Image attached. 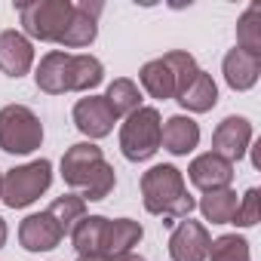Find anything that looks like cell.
Here are the masks:
<instances>
[{
    "label": "cell",
    "instance_id": "4fadbf2b",
    "mask_svg": "<svg viewBox=\"0 0 261 261\" xmlns=\"http://www.w3.org/2000/svg\"><path fill=\"white\" fill-rule=\"evenodd\" d=\"M98 13H101V4H89V0L74 4V19L65 28L59 46H65V49H83V46L95 43V37H98Z\"/></svg>",
    "mask_w": 261,
    "mask_h": 261
},
{
    "label": "cell",
    "instance_id": "83f0119b",
    "mask_svg": "<svg viewBox=\"0 0 261 261\" xmlns=\"http://www.w3.org/2000/svg\"><path fill=\"white\" fill-rule=\"evenodd\" d=\"M230 224H237V227H255V224H258V188H249V191L240 197Z\"/></svg>",
    "mask_w": 261,
    "mask_h": 261
},
{
    "label": "cell",
    "instance_id": "4316f807",
    "mask_svg": "<svg viewBox=\"0 0 261 261\" xmlns=\"http://www.w3.org/2000/svg\"><path fill=\"white\" fill-rule=\"evenodd\" d=\"M169 65H172V71H175V98L188 89V83L197 77V71H200V65H197V59L191 56V53H185V49H169L166 56H163Z\"/></svg>",
    "mask_w": 261,
    "mask_h": 261
},
{
    "label": "cell",
    "instance_id": "ffe728a7",
    "mask_svg": "<svg viewBox=\"0 0 261 261\" xmlns=\"http://www.w3.org/2000/svg\"><path fill=\"white\" fill-rule=\"evenodd\" d=\"M145 237V227L133 218H114L108 221V240H105V258L114 261L126 252H133V246H139Z\"/></svg>",
    "mask_w": 261,
    "mask_h": 261
},
{
    "label": "cell",
    "instance_id": "7402d4cb",
    "mask_svg": "<svg viewBox=\"0 0 261 261\" xmlns=\"http://www.w3.org/2000/svg\"><path fill=\"white\" fill-rule=\"evenodd\" d=\"M105 101L108 108L114 111V117H129L133 111L142 108V89L136 80H129V77H117L108 83V92H105Z\"/></svg>",
    "mask_w": 261,
    "mask_h": 261
},
{
    "label": "cell",
    "instance_id": "484cf974",
    "mask_svg": "<svg viewBox=\"0 0 261 261\" xmlns=\"http://www.w3.org/2000/svg\"><path fill=\"white\" fill-rule=\"evenodd\" d=\"M206 261H252L249 240H246V237H240V233L215 237V240H212V246H209Z\"/></svg>",
    "mask_w": 261,
    "mask_h": 261
},
{
    "label": "cell",
    "instance_id": "cb8c5ba5",
    "mask_svg": "<svg viewBox=\"0 0 261 261\" xmlns=\"http://www.w3.org/2000/svg\"><path fill=\"white\" fill-rule=\"evenodd\" d=\"M237 49L261 59V4H249L237 19Z\"/></svg>",
    "mask_w": 261,
    "mask_h": 261
},
{
    "label": "cell",
    "instance_id": "8992f818",
    "mask_svg": "<svg viewBox=\"0 0 261 261\" xmlns=\"http://www.w3.org/2000/svg\"><path fill=\"white\" fill-rule=\"evenodd\" d=\"M53 185V163L49 160H31L25 166H16L4 175V185H0V200H4L10 209H25L34 200H40Z\"/></svg>",
    "mask_w": 261,
    "mask_h": 261
},
{
    "label": "cell",
    "instance_id": "7c38bea8",
    "mask_svg": "<svg viewBox=\"0 0 261 261\" xmlns=\"http://www.w3.org/2000/svg\"><path fill=\"white\" fill-rule=\"evenodd\" d=\"M62 240L65 233L49 212H34L19 224V243L28 252H53Z\"/></svg>",
    "mask_w": 261,
    "mask_h": 261
},
{
    "label": "cell",
    "instance_id": "3957f363",
    "mask_svg": "<svg viewBox=\"0 0 261 261\" xmlns=\"http://www.w3.org/2000/svg\"><path fill=\"white\" fill-rule=\"evenodd\" d=\"M160 136H163V117L157 108L142 105L129 117H123L120 126V151L129 163H145L160 151Z\"/></svg>",
    "mask_w": 261,
    "mask_h": 261
},
{
    "label": "cell",
    "instance_id": "5bb4252c",
    "mask_svg": "<svg viewBox=\"0 0 261 261\" xmlns=\"http://www.w3.org/2000/svg\"><path fill=\"white\" fill-rule=\"evenodd\" d=\"M160 145H163L172 157H188V154L200 145V126H197V120H191V117H185V114H175V117L163 120Z\"/></svg>",
    "mask_w": 261,
    "mask_h": 261
},
{
    "label": "cell",
    "instance_id": "52a82bcc",
    "mask_svg": "<svg viewBox=\"0 0 261 261\" xmlns=\"http://www.w3.org/2000/svg\"><path fill=\"white\" fill-rule=\"evenodd\" d=\"M252 148V123L240 114H230L224 117L218 126H215V133H212V154L224 157L227 163H237L249 154Z\"/></svg>",
    "mask_w": 261,
    "mask_h": 261
},
{
    "label": "cell",
    "instance_id": "d6986e66",
    "mask_svg": "<svg viewBox=\"0 0 261 261\" xmlns=\"http://www.w3.org/2000/svg\"><path fill=\"white\" fill-rule=\"evenodd\" d=\"M68 56L71 53H65V49H53L40 59V65L34 71V83H37L40 92H46V95H65L68 92V86H65Z\"/></svg>",
    "mask_w": 261,
    "mask_h": 261
},
{
    "label": "cell",
    "instance_id": "603a6c76",
    "mask_svg": "<svg viewBox=\"0 0 261 261\" xmlns=\"http://www.w3.org/2000/svg\"><path fill=\"white\" fill-rule=\"evenodd\" d=\"M237 203H240V197H237L233 188H218V191L203 194V200L197 206H200V212H203L206 221H212V224H230L233 212H237Z\"/></svg>",
    "mask_w": 261,
    "mask_h": 261
},
{
    "label": "cell",
    "instance_id": "d4e9b609",
    "mask_svg": "<svg viewBox=\"0 0 261 261\" xmlns=\"http://www.w3.org/2000/svg\"><path fill=\"white\" fill-rule=\"evenodd\" d=\"M46 212L56 218V224L62 227V233H71V227L86 215V200L80 194H62V197H56L49 203Z\"/></svg>",
    "mask_w": 261,
    "mask_h": 261
},
{
    "label": "cell",
    "instance_id": "9c48e42d",
    "mask_svg": "<svg viewBox=\"0 0 261 261\" xmlns=\"http://www.w3.org/2000/svg\"><path fill=\"white\" fill-rule=\"evenodd\" d=\"M71 117H74V126L80 129V133H83L89 142H98V139L111 136V133H114V123H117V117H114V111L108 108L105 95L77 98Z\"/></svg>",
    "mask_w": 261,
    "mask_h": 261
},
{
    "label": "cell",
    "instance_id": "5b68a950",
    "mask_svg": "<svg viewBox=\"0 0 261 261\" xmlns=\"http://www.w3.org/2000/svg\"><path fill=\"white\" fill-rule=\"evenodd\" d=\"M43 145V123L28 105L0 108V151L7 154H34Z\"/></svg>",
    "mask_w": 261,
    "mask_h": 261
},
{
    "label": "cell",
    "instance_id": "7a4b0ae2",
    "mask_svg": "<svg viewBox=\"0 0 261 261\" xmlns=\"http://www.w3.org/2000/svg\"><path fill=\"white\" fill-rule=\"evenodd\" d=\"M142 203L151 215H166V218H191L197 209V200L188 194L181 169L172 163L151 166L142 175Z\"/></svg>",
    "mask_w": 261,
    "mask_h": 261
},
{
    "label": "cell",
    "instance_id": "ac0fdd59",
    "mask_svg": "<svg viewBox=\"0 0 261 261\" xmlns=\"http://www.w3.org/2000/svg\"><path fill=\"white\" fill-rule=\"evenodd\" d=\"M139 83H142V89H145L151 98H157V101L175 98V71H172V65H169L163 56L142 65Z\"/></svg>",
    "mask_w": 261,
    "mask_h": 261
},
{
    "label": "cell",
    "instance_id": "1f68e13d",
    "mask_svg": "<svg viewBox=\"0 0 261 261\" xmlns=\"http://www.w3.org/2000/svg\"><path fill=\"white\" fill-rule=\"evenodd\" d=\"M0 185H4V172H0Z\"/></svg>",
    "mask_w": 261,
    "mask_h": 261
},
{
    "label": "cell",
    "instance_id": "277c9868",
    "mask_svg": "<svg viewBox=\"0 0 261 261\" xmlns=\"http://www.w3.org/2000/svg\"><path fill=\"white\" fill-rule=\"evenodd\" d=\"M19 19L28 40L59 43L74 19V4L71 0H31V4H19Z\"/></svg>",
    "mask_w": 261,
    "mask_h": 261
},
{
    "label": "cell",
    "instance_id": "6da1fadb",
    "mask_svg": "<svg viewBox=\"0 0 261 261\" xmlns=\"http://www.w3.org/2000/svg\"><path fill=\"white\" fill-rule=\"evenodd\" d=\"M62 178L86 203L105 200L114 191V185H117V172L105 160V154H101V148L95 142H77V145H71L65 151V157H62Z\"/></svg>",
    "mask_w": 261,
    "mask_h": 261
},
{
    "label": "cell",
    "instance_id": "30bf717a",
    "mask_svg": "<svg viewBox=\"0 0 261 261\" xmlns=\"http://www.w3.org/2000/svg\"><path fill=\"white\" fill-rule=\"evenodd\" d=\"M31 68H34V43L16 28L0 31V71H4L7 77L19 80Z\"/></svg>",
    "mask_w": 261,
    "mask_h": 261
},
{
    "label": "cell",
    "instance_id": "4dcf8cb0",
    "mask_svg": "<svg viewBox=\"0 0 261 261\" xmlns=\"http://www.w3.org/2000/svg\"><path fill=\"white\" fill-rule=\"evenodd\" d=\"M77 261H108V258H101V255H77Z\"/></svg>",
    "mask_w": 261,
    "mask_h": 261
},
{
    "label": "cell",
    "instance_id": "e0dca14e",
    "mask_svg": "<svg viewBox=\"0 0 261 261\" xmlns=\"http://www.w3.org/2000/svg\"><path fill=\"white\" fill-rule=\"evenodd\" d=\"M108 221L105 215H83L71 227V243L77 255H101L105 258V240H108Z\"/></svg>",
    "mask_w": 261,
    "mask_h": 261
},
{
    "label": "cell",
    "instance_id": "f1b7e54d",
    "mask_svg": "<svg viewBox=\"0 0 261 261\" xmlns=\"http://www.w3.org/2000/svg\"><path fill=\"white\" fill-rule=\"evenodd\" d=\"M7 237H10V227H7V221H4V218H0V249L7 246Z\"/></svg>",
    "mask_w": 261,
    "mask_h": 261
},
{
    "label": "cell",
    "instance_id": "44dd1931",
    "mask_svg": "<svg viewBox=\"0 0 261 261\" xmlns=\"http://www.w3.org/2000/svg\"><path fill=\"white\" fill-rule=\"evenodd\" d=\"M185 111H191V114H206V111H212L215 105H218V86H215V80H212V74H206L203 68L197 71V77L188 83V89L175 98Z\"/></svg>",
    "mask_w": 261,
    "mask_h": 261
},
{
    "label": "cell",
    "instance_id": "8fae6325",
    "mask_svg": "<svg viewBox=\"0 0 261 261\" xmlns=\"http://www.w3.org/2000/svg\"><path fill=\"white\" fill-rule=\"evenodd\" d=\"M188 178H191V185L200 188L203 194L218 191V188H230V181H233V163H227L224 157L206 151V154H200V157L191 160Z\"/></svg>",
    "mask_w": 261,
    "mask_h": 261
},
{
    "label": "cell",
    "instance_id": "ba28073f",
    "mask_svg": "<svg viewBox=\"0 0 261 261\" xmlns=\"http://www.w3.org/2000/svg\"><path fill=\"white\" fill-rule=\"evenodd\" d=\"M212 246V233L206 230L203 221L181 218L175 230L169 233V258L172 261H206Z\"/></svg>",
    "mask_w": 261,
    "mask_h": 261
},
{
    "label": "cell",
    "instance_id": "2e32d148",
    "mask_svg": "<svg viewBox=\"0 0 261 261\" xmlns=\"http://www.w3.org/2000/svg\"><path fill=\"white\" fill-rule=\"evenodd\" d=\"M101 80H105V65L95 56H89V53L68 56V71H65L68 92H92Z\"/></svg>",
    "mask_w": 261,
    "mask_h": 261
},
{
    "label": "cell",
    "instance_id": "9a60e30c",
    "mask_svg": "<svg viewBox=\"0 0 261 261\" xmlns=\"http://www.w3.org/2000/svg\"><path fill=\"white\" fill-rule=\"evenodd\" d=\"M221 74H224V83L233 89V92H246L258 83L261 77V59L258 56H249L243 49H230L221 62Z\"/></svg>",
    "mask_w": 261,
    "mask_h": 261
},
{
    "label": "cell",
    "instance_id": "f546056e",
    "mask_svg": "<svg viewBox=\"0 0 261 261\" xmlns=\"http://www.w3.org/2000/svg\"><path fill=\"white\" fill-rule=\"evenodd\" d=\"M114 261H145V258L136 255V252H126V255H120V258H114Z\"/></svg>",
    "mask_w": 261,
    "mask_h": 261
}]
</instances>
